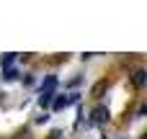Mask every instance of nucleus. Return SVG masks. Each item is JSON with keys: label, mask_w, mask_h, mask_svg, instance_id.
Listing matches in <instances>:
<instances>
[{"label": "nucleus", "mask_w": 147, "mask_h": 139, "mask_svg": "<svg viewBox=\"0 0 147 139\" xmlns=\"http://www.w3.org/2000/svg\"><path fill=\"white\" fill-rule=\"evenodd\" d=\"M57 85V77H47L44 85H41V93H52V88Z\"/></svg>", "instance_id": "4"}, {"label": "nucleus", "mask_w": 147, "mask_h": 139, "mask_svg": "<svg viewBox=\"0 0 147 139\" xmlns=\"http://www.w3.org/2000/svg\"><path fill=\"white\" fill-rule=\"evenodd\" d=\"M3 77H5V80H16V77H18V72H16V70H5V72H3Z\"/></svg>", "instance_id": "6"}, {"label": "nucleus", "mask_w": 147, "mask_h": 139, "mask_svg": "<svg viewBox=\"0 0 147 139\" xmlns=\"http://www.w3.org/2000/svg\"><path fill=\"white\" fill-rule=\"evenodd\" d=\"M132 80H134L137 88H142V85H145V70H137V72L132 75Z\"/></svg>", "instance_id": "3"}, {"label": "nucleus", "mask_w": 147, "mask_h": 139, "mask_svg": "<svg viewBox=\"0 0 147 139\" xmlns=\"http://www.w3.org/2000/svg\"><path fill=\"white\" fill-rule=\"evenodd\" d=\"M93 121H96V124H103V121H109V108L98 106V108L93 111Z\"/></svg>", "instance_id": "1"}, {"label": "nucleus", "mask_w": 147, "mask_h": 139, "mask_svg": "<svg viewBox=\"0 0 147 139\" xmlns=\"http://www.w3.org/2000/svg\"><path fill=\"white\" fill-rule=\"evenodd\" d=\"M103 88H106V83H98V85H96V88H93V95H98V93H101V90H103Z\"/></svg>", "instance_id": "8"}, {"label": "nucleus", "mask_w": 147, "mask_h": 139, "mask_svg": "<svg viewBox=\"0 0 147 139\" xmlns=\"http://www.w3.org/2000/svg\"><path fill=\"white\" fill-rule=\"evenodd\" d=\"M13 59H16V54H5V57H3V67H8Z\"/></svg>", "instance_id": "7"}, {"label": "nucleus", "mask_w": 147, "mask_h": 139, "mask_svg": "<svg viewBox=\"0 0 147 139\" xmlns=\"http://www.w3.org/2000/svg\"><path fill=\"white\" fill-rule=\"evenodd\" d=\"M72 101H78V98H75V95H70V98H57V101H54V111H62V108H67Z\"/></svg>", "instance_id": "2"}, {"label": "nucleus", "mask_w": 147, "mask_h": 139, "mask_svg": "<svg viewBox=\"0 0 147 139\" xmlns=\"http://www.w3.org/2000/svg\"><path fill=\"white\" fill-rule=\"evenodd\" d=\"M39 103H41V108H44V106H49V103H52V93H41Z\"/></svg>", "instance_id": "5"}]
</instances>
